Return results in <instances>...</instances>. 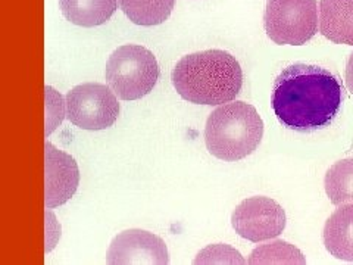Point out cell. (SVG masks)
Masks as SVG:
<instances>
[{
  "mask_svg": "<svg viewBox=\"0 0 353 265\" xmlns=\"http://www.w3.org/2000/svg\"><path fill=\"white\" fill-rule=\"evenodd\" d=\"M343 84L323 66L297 62L275 79L271 106L283 127L309 132L328 127L343 104Z\"/></svg>",
  "mask_w": 353,
  "mask_h": 265,
  "instance_id": "1",
  "label": "cell"
},
{
  "mask_svg": "<svg viewBox=\"0 0 353 265\" xmlns=\"http://www.w3.org/2000/svg\"><path fill=\"white\" fill-rule=\"evenodd\" d=\"M171 80L176 93L190 104L224 105L240 93L243 71L233 55L212 49L181 58Z\"/></svg>",
  "mask_w": 353,
  "mask_h": 265,
  "instance_id": "2",
  "label": "cell"
},
{
  "mask_svg": "<svg viewBox=\"0 0 353 265\" xmlns=\"http://www.w3.org/2000/svg\"><path fill=\"white\" fill-rule=\"evenodd\" d=\"M263 136V121L255 106L236 101L209 115L205 143L209 153L227 162L240 161L256 150Z\"/></svg>",
  "mask_w": 353,
  "mask_h": 265,
  "instance_id": "3",
  "label": "cell"
},
{
  "mask_svg": "<svg viewBox=\"0 0 353 265\" xmlns=\"http://www.w3.org/2000/svg\"><path fill=\"white\" fill-rule=\"evenodd\" d=\"M105 77L119 99L137 101L149 95L157 86L159 65L149 49L140 44H124L109 57Z\"/></svg>",
  "mask_w": 353,
  "mask_h": 265,
  "instance_id": "4",
  "label": "cell"
},
{
  "mask_svg": "<svg viewBox=\"0 0 353 265\" xmlns=\"http://www.w3.org/2000/svg\"><path fill=\"white\" fill-rule=\"evenodd\" d=\"M318 21L316 0H268L263 27L274 43L302 46L318 32Z\"/></svg>",
  "mask_w": 353,
  "mask_h": 265,
  "instance_id": "5",
  "label": "cell"
},
{
  "mask_svg": "<svg viewBox=\"0 0 353 265\" xmlns=\"http://www.w3.org/2000/svg\"><path fill=\"white\" fill-rule=\"evenodd\" d=\"M118 115V99L105 84L84 83L66 95V117L79 128L106 130L115 124Z\"/></svg>",
  "mask_w": 353,
  "mask_h": 265,
  "instance_id": "6",
  "label": "cell"
},
{
  "mask_svg": "<svg viewBox=\"0 0 353 265\" xmlns=\"http://www.w3.org/2000/svg\"><path fill=\"white\" fill-rule=\"evenodd\" d=\"M231 224L236 233L253 243L279 237L285 228V213L271 197L255 196L237 205Z\"/></svg>",
  "mask_w": 353,
  "mask_h": 265,
  "instance_id": "7",
  "label": "cell"
},
{
  "mask_svg": "<svg viewBox=\"0 0 353 265\" xmlns=\"http://www.w3.org/2000/svg\"><path fill=\"white\" fill-rule=\"evenodd\" d=\"M109 264H168L170 255L165 242L146 230L130 228L110 242Z\"/></svg>",
  "mask_w": 353,
  "mask_h": 265,
  "instance_id": "8",
  "label": "cell"
},
{
  "mask_svg": "<svg viewBox=\"0 0 353 265\" xmlns=\"http://www.w3.org/2000/svg\"><path fill=\"white\" fill-rule=\"evenodd\" d=\"M46 155V208H57L68 202L80 183L79 165L71 155L54 148L52 143L44 145Z\"/></svg>",
  "mask_w": 353,
  "mask_h": 265,
  "instance_id": "9",
  "label": "cell"
},
{
  "mask_svg": "<svg viewBox=\"0 0 353 265\" xmlns=\"http://www.w3.org/2000/svg\"><path fill=\"white\" fill-rule=\"evenodd\" d=\"M319 31L330 41L353 46V0H321Z\"/></svg>",
  "mask_w": 353,
  "mask_h": 265,
  "instance_id": "10",
  "label": "cell"
},
{
  "mask_svg": "<svg viewBox=\"0 0 353 265\" xmlns=\"http://www.w3.org/2000/svg\"><path fill=\"white\" fill-rule=\"evenodd\" d=\"M323 240L334 258L353 262V204L340 205L331 214L323 231Z\"/></svg>",
  "mask_w": 353,
  "mask_h": 265,
  "instance_id": "11",
  "label": "cell"
},
{
  "mask_svg": "<svg viewBox=\"0 0 353 265\" xmlns=\"http://www.w3.org/2000/svg\"><path fill=\"white\" fill-rule=\"evenodd\" d=\"M59 8L71 24L92 28L112 18L118 0H59Z\"/></svg>",
  "mask_w": 353,
  "mask_h": 265,
  "instance_id": "12",
  "label": "cell"
},
{
  "mask_svg": "<svg viewBox=\"0 0 353 265\" xmlns=\"http://www.w3.org/2000/svg\"><path fill=\"white\" fill-rule=\"evenodd\" d=\"M118 3L131 22L152 27L170 18L175 0H118Z\"/></svg>",
  "mask_w": 353,
  "mask_h": 265,
  "instance_id": "13",
  "label": "cell"
},
{
  "mask_svg": "<svg viewBox=\"0 0 353 265\" xmlns=\"http://www.w3.org/2000/svg\"><path fill=\"white\" fill-rule=\"evenodd\" d=\"M325 192L333 205L353 204V158L331 165L325 174Z\"/></svg>",
  "mask_w": 353,
  "mask_h": 265,
  "instance_id": "14",
  "label": "cell"
},
{
  "mask_svg": "<svg viewBox=\"0 0 353 265\" xmlns=\"http://www.w3.org/2000/svg\"><path fill=\"white\" fill-rule=\"evenodd\" d=\"M249 264H305L302 252L283 240H274L253 249Z\"/></svg>",
  "mask_w": 353,
  "mask_h": 265,
  "instance_id": "15",
  "label": "cell"
},
{
  "mask_svg": "<svg viewBox=\"0 0 353 265\" xmlns=\"http://www.w3.org/2000/svg\"><path fill=\"white\" fill-rule=\"evenodd\" d=\"M240 252L228 245H211L199 252L194 264H245Z\"/></svg>",
  "mask_w": 353,
  "mask_h": 265,
  "instance_id": "16",
  "label": "cell"
},
{
  "mask_svg": "<svg viewBox=\"0 0 353 265\" xmlns=\"http://www.w3.org/2000/svg\"><path fill=\"white\" fill-rule=\"evenodd\" d=\"M345 79H346V86H347V88L353 93V53L350 55V58H349L347 65H346Z\"/></svg>",
  "mask_w": 353,
  "mask_h": 265,
  "instance_id": "17",
  "label": "cell"
}]
</instances>
